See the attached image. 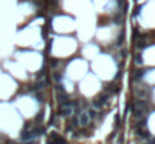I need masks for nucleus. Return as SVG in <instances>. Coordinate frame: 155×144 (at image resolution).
Returning <instances> with one entry per match:
<instances>
[{
    "label": "nucleus",
    "mask_w": 155,
    "mask_h": 144,
    "mask_svg": "<svg viewBox=\"0 0 155 144\" xmlns=\"http://www.w3.org/2000/svg\"><path fill=\"white\" fill-rule=\"evenodd\" d=\"M72 111H74L72 104H71V102H65V104H62V107H60V110H59V114L63 116V117H69V116L72 114Z\"/></svg>",
    "instance_id": "nucleus-1"
},
{
    "label": "nucleus",
    "mask_w": 155,
    "mask_h": 144,
    "mask_svg": "<svg viewBox=\"0 0 155 144\" xmlns=\"http://www.w3.org/2000/svg\"><path fill=\"white\" fill-rule=\"evenodd\" d=\"M47 144H68L65 138H62L60 135H57L56 132H53L50 135V138L47 140Z\"/></svg>",
    "instance_id": "nucleus-2"
},
{
    "label": "nucleus",
    "mask_w": 155,
    "mask_h": 144,
    "mask_svg": "<svg viewBox=\"0 0 155 144\" xmlns=\"http://www.w3.org/2000/svg\"><path fill=\"white\" fill-rule=\"evenodd\" d=\"M89 119H90V117H89V114H87V111H83L81 114H80V116H78V120H80L78 123L84 126V125H87V123H89Z\"/></svg>",
    "instance_id": "nucleus-3"
},
{
    "label": "nucleus",
    "mask_w": 155,
    "mask_h": 144,
    "mask_svg": "<svg viewBox=\"0 0 155 144\" xmlns=\"http://www.w3.org/2000/svg\"><path fill=\"white\" fill-rule=\"evenodd\" d=\"M137 135L138 137H143V138H148L149 137L148 131H145V129H142V128H137Z\"/></svg>",
    "instance_id": "nucleus-4"
},
{
    "label": "nucleus",
    "mask_w": 155,
    "mask_h": 144,
    "mask_svg": "<svg viewBox=\"0 0 155 144\" xmlns=\"http://www.w3.org/2000/svg\"><path fill=\"white\" fill-rule=\"evenodd\" d=\"M103 105H104V104L100 101V99H95V101H93V107H95V108H101Z\"/></svg>",
    "instance_id": "nucleus-5"
},
{
    "label": "nucleus",
    "mask_w": 155,
    "mask_h": 144,
    "mask_svg": "<svg viewBox=\"0 0 155 144\" xmlns=\"http://www.w3.org/2000/svg\"><path fill=\"white\" fill-rule=\"evenodd\" d=\"M50 65H51V68H53V69H56V68L59 66V60H57V59H51Z\"/></svg>",
    "instance_id": "nucleus-6"
},
{
    "label": "nucleus",
    "mask_w": 155,
    "mask_h": 144,
    "mask_svg": "<svg viewBox=\"0 0 155 144\" xmlns=\"http://www.w3.org/2000/svg\"><path fill=\"white\" fill-rule=\"evenodd\" d=\"M136 63L137 65H142L143 63V59H142V54L138 53V54H136Z\"/></svg>",
    "instance_id": "nucleus-7"
},
{
    "label": "nucleus",
    "mask_w": 155,
    "mask_h": 144,
    "mask_svg": "<svg viewBox=\"0 0 155 144\" xmlns=\"http://www.w3.org/2000/svg\"><path fill=\"white\" fill-rule=\"evenodd\" d=\"M87 114H89V117H90V119H95V117H96V113L93 111V110H89Z\"/></svg>",
    "instance_id": "nucleus-8"
},
{
    "label": "nucleus",
    "mask_w": 155,
    "mask_h": 144,
    "mask_svg": "<svg viewBox=\"0 0 155 144\" xmlns=\"http://www.w3.org/2000/svg\"><path fill=\"white\" fill-rule=\"evenodd\" d=\"M115 120H116V122H115V125H116V126H119V125H121V119L116 116V119H115Z\"/></svg>",
    "instance_id": "nucleus-9"
},
{
    "label": "nucleus",
    "mask_w": 155,
    "mask_h": 144,
    "mask_svg": "<svg viewBox=\"0 0 155 144\" xmlns=\"http://www.w3.org/2000/svg\"><path fill=\"white\" fill-rule=\"evenodd\" d=\"M145 144H148V143H145Z\"/></svg>",
    "instance_id": "nucleus-10"
}]
</instances>
